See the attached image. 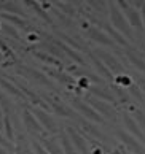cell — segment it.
<instances>
[{
  "mask_svg": "<svg viewBox=\"0 0 145 154\" xmlns=\"http://www.w3.org/2000/svg\"><path fill=\"white\" fill-rule=\"evenodd\" d=\"M110 18H112L113 27H117L121 33H124L127 38L132 40V32H131V29H129V26H127V21L124 19V16L120 13V10L115 7L113 3L110 5Z\"/></svg>",
  "mask_w": 145,
  "mask_h": 154,
  "instance_id": "6da1fadb",
  "label": "cell"
},
{
  "mask_svg": "<svg viewBox=\"0 0 145 154\" xmlns=\"http://www.w3.org/2000/svg\"><path fill=\"white\" fill-rule=\"evenodd\" d=\"M22 122H24L26 125V129H27V132H31L34 135H50L48 132H45V129H43V125L40 124V121L32 115L29 110H24L22 111Z\"/></svg>",
  "mask_w": 145,
  "mask_h": 154,
  "instance_id": "7a4b0ae2",
  "label": "cell"
},
{
  "mask_svg": "<svg viewBox=\"0 0 145 154\" xmlns=\"http://www.w3.org/2000/svg\"><path fill=\"white\" fill-rule=\"evenodd\" d=\"M117 135H118L120 141L131 152H134V154H145V148L140 145V141H137V138H136L134 135H131L129 132H123V130H120Z\"/></svg>",
  "mask_w": 145,
  "mask_h": 154,
  "instance_id": "3957f363",
  "label": "cell"
},
{
  "mask_svg": "<svg viewBox=\"0 0 145 154\" xmlns=\"http://www.w3.org/2000/svg\"><path fill=\"white\" fill-rule=\"evenodd\" d=\"M34 115H35V118L40 121V124L43 125V129L50 135H54V134L59 132V127H57V124L54 122V119L51 118L45 110H38V108H35V110H34Z\"/></svg>",
  "mask_w": 145,
  "mask_h": 154,
  "instance_id": "277c9868",
  "label": "cell"
},
{
  "mask_svg": "<svg viewBox=\"0 0 145 154\" xmlns=\"http://www.w3.org/2000/svg\"><path fill=\"white\" fill-rule=\"evenodd\" d=\"M72 105L77 108V110L82 113L83 116H86L88 119H91V121H94V122H101V124H104V118H102V115L99 111H96V110H92V108L89 106V105H86V103H83L82 100H78V99H73L72 100Z\"/></svg>",
  "mask_w": 145,
  "mask_h": 154,
  "instance_id": "5b68a950",
  "label": "cell"
},
{
  "mask_svg": "<svg viewBox=\"0 0 145 154\" xmlns=\"http://www.w3.org/2000/svg\"><path fill=\"white\" fill-rule=\"evenodd\" d=\"M46 100H48V103H50V108L57 116H62V118H75L77 116L66 103H62L59 99H56V97H46Z\"/></svg>",
  "mask_w": 145,
  "mask_h": 154,
  "instance_id": "8992f818",
  "label": "cell"
},
{
  "mask_svg": "<svg viewBox=\"0 0 145 154\" xmlns=\"http://www.w3.org/2000/svg\"><path fill=\"white\" fill-rule=\"evenodd\" d=\"M66 132L69 134V137H70L72 143L75 146V149H77L80 154H89V149H88V143H86L85 137H82L77 130H73L72 127H67Z\"/></svg>",
  "mask_w": 145,
  "mask_h": 154,
  "instance_id": "52a82bcc",
  "label": "cell"
},
{
  "mask_svg": "<svg viewBox=\"0 0 145 154\" xmlns=\"http://www.w3.org/2000/svg\"><path fill=\"white\" fill-rule=\"evenodd\" d=\"M123 122H124V127L127 129V132H129L131 135H134L137 140H140L142 143H145V134L142 132V129L139 127V124L134 121V119H131L127 115H124Z\"/></svg>",
  "mask_w": 145,
  "mask_h": 154,
  "instance_id": "ba28073f",
  "label": "cell"
},
{
  "mask_svg": "<svg viewBox=\"0 0 145 154\" xmlns=\"http://www.w3.org/2000/svg\"><path fill=\"white\" fill-rule=\"evenodd\" d=\"M40 141L50 154H64V149L59 146V143L54 138H51L50 135H40Z\"/></svg>",
  "mask_w": 145,
  "mask_h": 154,
  "instance_id": "9c48e42d",
  "label": "cell"
},
{
  "mask_svg": "<svg viewBox=\"0 0 145 154\" xmlns=\"http://www.w3.org/2000/svg\"><path fill=\"white\" fill-rule=\"evenodd\" d=\"M126 16H127V21L131 22V26L132 27H136V29H139V30H142L143 29V21H142V16L139 14V11L137 10H134V8H127L126 11Z\"/></svg>",
  "mask_w": 145,
  "mask_h": 154,
  "instance_id": "30bf717a",
  "label": "cell"
},
{
  "mask_svg": "<svg viewBox=\"0 0 145 154\" xmlns=\"http://www.w3.org/2000/svg\"><path fill=\"white\" fill-rule=\"evenodd\" d=\"M59 140H61V146L64 149V154H78V151L75 149V146L72 143L70 137H69L67 132H64V130H61L59 132Z\"/></svg>",
  "mask_w": 145,
  "mask_h": 154,
  "instance_id": "8fae6325",
  "label": "cell"
},
{
  "mask_svg": "<svg viewBox=\"0 0 145 154\" xmlns=\"http://www.w3.org/2000/svg\"><path fill=\"white\" fill-rule=\"evenodd\" d=\"M82 125H83V130L86 134H89V135H92L94 138H99V140H102L104 143H108V137L107 135H104L99 129L96 127L94 124H89V122H86V121H83L82 122Z\"/></svg>",
  "mask_w": 145,
  "mask_h": 154,
  "instance_id": "7c38bea8",
  "label": "cell"
},
{
  "mask_svg": "<svg viewBox=\"0 0 145 154\" xmlns=\"http://www.w3.org/2000/svg\"><path fill=\"white\" fill-rule=\"evenodd\" d=\"M22 2H24V3H26V5H27V7L31 8V10L35 11V13H37V14H38L40 18H42V19L45 21V22H48V24H51V22H53L50 16L46 14V11H45L42 7H40V3L37 2V0H22Z\"/></svg>",
  "mask_w": 145,
  "mask_h": 154,
  "instance_id": "4fadbf2b",
  "label": "cell"
},
{
  "mask_svg": "<svg viewBox=\"0 0 145 154\" xmlns=\"http://www.w3.org/2000/svg\"><path fill=\"white\" fill-rule=\"evenodd\" d=\"M89 102V105L91 106H94L97 111L101 113L102 116H107V118H112V119H115V116H113V111L110 110V108L104 103V102H101V100H97V99H89L88 100Z\"/></svg>",
  "mask_w": 145,
  "mask_h": 154,
  "instance_id": "5bb4252c",
  "label": "cell"
},
{
  "mask_svg": "<svg viewBox=\"0 0 145 154\" xmlns=\"http://www.w3.org/2000/svg\"><path fill=\"white\" fill-rule=\"evenodd\" d=\"M0 19L8 21V22H11V24H14L16 27H21V29H27V22L22 18H19V16H14L11 13H0Z\"/></svg>",
  "mask_w": 145,
  "mask_h": 154,
  "instance_id": "9a60e30c",
  "label": "cell"
},
{
  "mask_svg": "<svg viewBox=\"0 0 145 154\" xmlns=\"http://www.w3.org/2000/svg\"><path fill=\"white\" fill-rule=\"evenodd\" d=\"M89 38L94 40V42H99L102 45H108V46H112V45H113V42L105 35V33L101 32V30H97V29H91L89 30Z\"/></svg>",
  "mask_w": 145,
  "mask_h": 154,
  "instance_id": "2e32d148",
  "label": "cell"
},
{
  "mask_svg": "<svg viewBox=\"0 0 145 154\" xmlns=\"http://www.w3.org/2000/svg\"><path fill=\"white\" fill-rule=\"evenodd\" d=\"M0 86H2V88H3L5 91H7V92H10V94L16 95V97H18V99H22V100H26V95L22 94L19 89H16V88L13 86V84H10L8 81H5V79H2V78H0Z\"/></svg>",
  "mask_w": 145,
  "mask_h": 154,
  "instance_id": "e0dca14e",
  "label": "cell"
},
{
  "mask_svg": "<svg viewBox=\"0 0 145 154\" xmlns=\"http://www.w3.org/2000/svg\"><path fill=\"white\" fill-rule=\"evenodd\" d=\"M3 129H5L7 140L14 141V132H13V125H11V121H10V115H3Z\"/></svg>",
  "mask_w": 145,
  "mask_h": 154,
  "instance_id": "ac0fdd59",
  "label": "cell"
},
{
  "mask_svg": "<svg viewBox=\"0 0 145 154\" xmlns=\"http://www.w3.org/2000/svg\"><path fill=\"white\" fill-rule=\"evenodd\" d=\"M34 56H35L37 59H40L42 62H46V64H53V65H56V67H61V62H59V59H56V57H53V56H50V54H46V53H34Z\"/></svg>",
  "mask_w": 145,
  "mask_h": 154,
  "instance_id": "d6986e66",
  "label": "cell"
},
{
  "mask_svg": "<svg viewBox=\"0 0 145 154\" xmlns=\"http://www.w3.org/2000/svg\"><path fill=\"white\" fill-rule=\"evenodd\" d=\"M107 30H108V33H110V35H112L115 40H117V42H118L120 45H123V46H127V42L124 40V37L121 35V33H118L117 30H113V29H110L108 26H107Z\"/></svg>",
  "mask_w": 145,
  "mask_h": 154,
  "instance_id": "ffe728a7",
  "label": "cell"
},
{
  "mask_svg": "<svg viewBox=\"0 0 145 154\" xmlns=\"http://www.w3.org/2000/svg\"><path fill=\"white\" fill-rule=\"evenodd\" d=\"M129 59H131L132 64H134V65L139 68V70L145 72V62H143L140 57H139V56H136V54H131V53H129Z\"/></svg>",
  "mask_w": 145,
  "mask_h": 154,
  "instance_id": "44dd1931",
  "label": "cell"
},
{
  "mask_svg": "<svg viewBox=\"0 0 145 154\" xmlns=\"http://www.w3.org/2000/svg\"><path fill=\"white\" fill-rule=\"evenodd\" d=\"M136 122L139 124V127L142 129V132L145 134V115L140 111V110H137L136 111Z\"/></svg>",
  "mask_w": 145,
  "mask_h": 154,
  "instance_id": "7402d4cb",
  "label": "cell"
},
{
  "mask_svg": "<svg viewBox=\"0 0 145 154\" xmlns=\"http://www.w3.org/2000/svg\"><path fill=\"white\" fill-rule=\"evenodd\" d=\"M0 51H2V53H3L5 56H7V57H11V59H14V54L11 53V49H10V48L7 46V43H5L2 38H0Z\"/></svg>",
  "mask_w": 145,
  "mask_h": 154,
  "instance_id": "603a6c76",
  "label": "cell"
},
{
  "mask_svg": "<svg viewBox=\"0 0 145 154\" xmlns=\"http://www.w3.org/2000/svg\"><path fill=\"white\" fill-rule=\"evenodd\" d=\"M32 148H34V151H35V154H50V152L43 148V145L38 143V141H35V140L32 141Z\"/></svg>",
  "mask_w": 145,
  "mask_h": 154,
  "instance_id": "cb8c5ba5",
  "label": "cell"
},
{
  "mask_svg": "<svg viewBox=\"0 0 145 154\" xmlns=\"http://www.w3.org/2000/svg\"><path fill=\"white\" fill-rule=\"evenodd\" d=\"M0 146L7 148V149H14V146H13V143H11V141H8V140H5L2 134H0Z\"/></svg>",
  "mask_w": 145,
  "mask_h": 154,
  "instance_id": "d4e9b609",
  "label": "cell"
},
{
  "mask_svg": "<svg viewBox=\"0 0 145 154\" xmlns=\"http://www.w3.org/2000/svg\"><path fill=\"white\" fill-rule=\"evenodd\" d=\"M117 2H118V5H120V7H121V8H123L124 11H126L127 8H129V3H127V2H126V0H117Z\"/></svg>",
  "mask_w": 145,
  "mask_h": 154,
  "instance_id": "484cf974",
  "label": "cell"
},
{
  "mask_svg": "<svg viewBox=\"0 0 145 154\" xmlns=\"http://www.w3.org/2000/svg\"><path fill=\"white\" fill-rule=\"evenodd\" d=\"M142 21H143V26H145V3H142Z\"/></svg>",
  "mask_w": 145,
  "mask_h": 154,
  "instance_id": "4316f807",
  "label": "cell"
},
{
  "mask_svg": "<svg viewBox=\"0 0 145 154\" xmlns=\"http://www.w3.org/2000/svg\"><path fill=\"white\" fill-rule=\"evenodd\" d=\"M91 154H102V149L101 148H94V149L91 151Z\"/></svg>",
  "mask_w": 145,
  "mask_h": 154,
  "instance_id": "83f0119b",
  "label": "cell"
},
{
  "mask_svg": "<svg viewBox=\"0 0 145 154\" xmlns=\"http://www.w3.org/2000/svg\"><path fill=\"white\" fill-rule=\"evenodd\" d=\"M0 129H3V118H2V110H0Z\"/></svg>",
  "mask_w": 145,
  "mask_h": 154,
  "instance_id": "f1b7e54d",
  "label": "cell"
},
{
  "mask_svg": "<svg viewBox=\"0 0 145 154\" xmlns=\"http://www.w3.org/2000/svg\"><path fill=\"white\" fill-rule=\"evenodd\" d=\"M37 2H42L45 8H46V7H50V5H48V3H46V0H37Z\"/></svg>",
  "mask_w": 145,
  "mask_h": 154,
  "instance_id": "f546056e",
  "label": "cell"
}]
</instances>
